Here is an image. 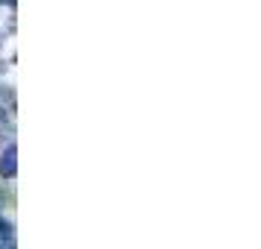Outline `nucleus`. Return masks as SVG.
Instances as JSON below:
<instances>
[{"instance_id": "1", "label": "nucleus", "mask_w": 261, "mask_h": 249, "mask_svg": "<svg viewBox=\"0 0 261 249\" xmlns=\"http://www.w3.org/2000/svg\"><path fill=\"white\" fill-rule=\"evenodd\" d=\"M15 173H18V147L9 144L6 153L0 155V176L3 179H15Z\"/></svg>"}, {"instance_id": "2", "label": "nucleus", "mask_w": 261, "mask_h": 249, "mask_svg": "<svg viewBox=\"0 0 261 249\" xmlns=\"http://www.w3.org/2000/svg\"><path fill=\"white\" fill-rule=\"evenodd\" d=\"M3 120H6V108L0 106V126H3Z\"/></svg>"}, {"instance_id": "3", "label": "nucleus", "mask_w": 261, "mask_h": 249, "mask_svg": "<svg viewBox=\"0 0 261 249\" xmlns=\"http://www.w3.org/2000/svg\"><path fill=\"white\" fill-rule=\"evenodd\" d=\"M0 3H9V6H15V0H0Z\"/></svg>"}, {"instance_id": "4", "label": "nucleus", "mask_w": 261, "mask_h": 249, "mask_svg": "<svg viewBox=\"0 0 261 249\" xmlns=\"http://www.w3.org/2000/svg\"><path fill=\"white\" fill-rule=\"evenodd\" d=\"M0 205H3V193H0Z\"/></svg>"}, {"instance_id": "5", "label": "nucleus", "mask_w": 261, "mask_h": 249, "mask_svg": "<svg viewBox=\"0 0 261 249\" xmlns=\"http://www.w3.org/2000/svg\"><path fill=\"white\" fill-rule=\"evenodd\" d=\"M9 249H15V246H9Z\"/></svg>"}]
</instances>
